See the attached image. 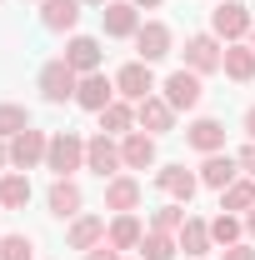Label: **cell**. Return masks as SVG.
<instances>
[{
  "mask_svg": "<svg viewBox=\"0 0 255 260\" xmlns=\"http://www.w3.org/2000/svg\"><path fill=\"white\" fill-rule=\"evenodd\" d=\"M45 170H55V180H70L75 170H85V140L75 130H55L45 150Z\"/></svg>",
  "mask_w": 255,
  "mask_h": 260,
  "instance_id": "1",
  "label": "cell"
},
{
  "mask_svg": "<svg viewBox=\"0 0 255 260\" xmlns=\"http://www.w3.org/2000/svg\"><path fill=\"white\" fill-rule=\"evenodd\" d=\"M250 10L240 5V0H220L215 10H210V35L215 40H225V45H235V40H245L250 35Z\"/></svg>",
  "mask_w": 255,
  "mask_h": 260,
  "instance_id": "2",
  "label": "cell"
},
{
  "mask_svg": "<svg viewBox=\"0 0 255 260\" xmlns=\"http://www.w3.org/2000/svg\"><path fill=\"white\" fill-rule=\"evenodd\" d=\"M160 90H165V100H170V110H195V105H200V95H205V85H200V75H195L190 65L170 70Z\"/></svg>",
  "mask_w": 255,
  "mask_h": 260,
  "instance_id": "3",
  "label": "cell"
},
{
  "mask_svg": "<svg viewBox=\"0 0 255 260\" xmlns=\"http://www.w3.org/2000/svg\"><path fill=\"white\" fill-rule=\"evenodd\" d=\"M75 90H80V75L65 65V55H60V60H50L45 70H40V95L50 100V105H65V100H75Z\"/></svg>",
  "mask_w": 255,
  "mask_h": 260,
  "instance_id": "4",
  "label": "cell"
},
{
  "mask_svg": "<svg viewBox=\"0 0 255 260\" xmlns=\"http://www.w3.org/2000/svg\"><path fill=\"white\" fill-rule=\"evenodd\" d=\"M85 170H95L100 180H115V170H125V160H120V145H115L105 130L85 140Z\"/></svg>",
  "mask_w": 255,
  "mask_h": 260,
  "instance_id": "5",
  "label": "cell"
},
{
  "mask_svg": "<svg viewBox=\"0 0 255 260\" xmlns=\"http://www.w3.org/2000/svg\"><path fill=\"white\" fill-rule=\"evenodd\" d=\"M115 90H120V100H130V105H140L145 95H155V75H150V65L145 60H130L115 70Z\"/></svg>",
  "mask_w": 255,
  "mask_h": 260,
  "instance_id": "6",
  "label": "cell"
},
{
  "mask_svg": "<svg viewBox=\"0 0 255 260\" xmlns=\"http://www.w3.org/2000/svg\"><path fill=\"white\" fill-rule=\"evenodd\" d=\"M45 150H50V135L30 125V130H20L10 140V165L15 170H35V165H45Z\"/></svg>",
  "mask_w": 255,
  "mask_h": 260,
  "instance_id": "7",
  "label": "cell"
},
{
  "mask_svg": "<svg viewBox=\"0 0 255 260\" xmlns=\"http://www.w3.org/2000/svg\"><path fill=\"white\" fill-rule=\"evenodd\" d=\"M185 65H190L195 75H210V70L225 65V45L215 35H190V40H185Z\"/></svg>",
  "mask_w": 255,
  "mask_h": 260,
  "instance_id": "8",
  "label": "cell"
},
{
  "mask_svg": "<svg viewBox=\"0 0 255 260\" xmlns=\"http://www.w3.org/2000/svg\"><path fill=\"white\" fill-rule=\"evenodd\" d=\"M135 125L145 130V135H170V130H175L170 100H165V95H145L140 105H135Z\"/></svg>",
  "mask_w": 255,
  "mask_h": 260,
  "instance_id": "9",
  "label": "cell"
},
{
  "mask_svg": "<svg viewBox=\"0 0 255 260\" xmlns=\"http://www.w3.org/2000/svg\"><path fill=\"white\" fill-rule=\"evenodd\" d=\"M155 185L170 195V200L190 205V200H195V190H200V175H190L185 165H160V170H155Z\"/></svg>",
  "mask_w": 255,
  "mask_h": 260,
  "instance_id": "10",
  "label": "cell"
},
{
  "mask_svg": "<svg viewBox=\"0 0 255 260\" xmlns=\"http://www.w3.org/2000/svg\"><path fill=\"white\" fill-rule=\"evenodd\" d=\"M135 50H140L145 65L165 60V55H170V25H165V20H145V25L135 30Z\"/></svg>",
  "mask_w": 255,
  "mask_h": 260,
  "instance_id": "11",
  "label": "cell"
},
{
  "mask_svg": "<svg viewBox=\"0 0 255 260\" xmlns=\"http://www.w3.org/2000/svg\"><path fill=\"white\" fill-rule=\"evenodd\" d=\"M120 95V90H115V80H105V75H80V90H75V105H80V110H90V115H100V110H105V105H110V100Z\"/></svg>",
  "mask_w": 255,
  "mask_h": 260,
  "instance_id": "12",
  "label": "cell"
},
{
  "mask_svg": "<svg viewBox=\"0 0 255 260\" xmlns=\"http://www.w3.org/2000/svg\"><path fill=\"white\" fill-rule=\"evenodd\" d=\"M185 140H190L200 155H215V150H225V125L215 120V115H200V120L185 125Z\"/></svg>",
  "mask_w": 255,
  "mask_h": 260,
  "instance_id": "13",
  "label": "cell"
},
{
  "mask_svg": "<svg viewBox=\"0 0 255 260\" xmlns=\"http://www.w3.org/2000/svg\"><path fill=\"white\" fill-rule=\"evenodd\" d=\"M105 35H115V40H135V30H140V15H135V5L130 0H105Z\"/></svg>",
  "mask_w": 255,
  "mask_h": 260,
  "instance_id": "14",
  "label": "cell"
},
{
  "mask_svg": "<svg viewBox=\"0 0 255 260\" xmlns=\"http://www.w3.org/2000/svg\"><path fill=\"white\" fill-rule=\"evenodd\" d=\"M65 65H70L75 75H95L100 70V40L95 35H75V40L65 45Z\"/></svg>",
  "mask_w": 255,
  "mask_h": 260,
  "instance_id": "15",
  "label": "cell"
},
{
  "mask_svg": "<svg viewBox=\"0 0 255 260\" xmlns=\"http://www.w3.org/2000/svg\"><path fill=\"white\" fill-rule=\"evenodd\" d=\"M120 160H125V170H150L155 165V135L130 130L125 140H120Z\"/></svg>",
  "mask_w": 255,
  "mask_h": 260,
  "instance_id": "16",
  "label": "cell"
},
{
  "mask_svg": "<svg viewBox=\"0 0 255 260\" xmlns=\"http://www.w3.org/2000/svg\"><path fill=\"white\" fill-rule=\"evenodd\" d=\"M235 175H240V160H235V155H225V150L205 155V165H200V185H210V190L235 185Z\"/></svg>",
  "mask_w": 255,
  "mask_h": 260,
  "instance_id": "17",
  "label": "cell"
},
{
  "mask_svg": "<svg viewBox=\"0 0 255 260\" xmlns=\"http://www.w3.org/2000/svg\"><path fill=\"white\" fill-rule=\"evenodd\" d=\"M45 205H50V215H60V220H75L80 215V205H85V195L75 180H55L50 190H45Z\"/></svg>",
  "mask_w": 255,
  "mask_h": 260,
  "instance_id": "18",
  "label": "cell"
},
{
  "mask_svg": "<svg viewBox=\"0 0 255 260\" xmlns=\"http://www.w3.org/2000/svg\"><path fill=\"white\" fill-rule=\"evenodd\" d=\"M85 0H40V25L45 30H75Z\"/></svg>",
  "mask_w": 255,
  "mask_h": 260,
  "instance_id": "19",
  "label": "cell"
},
{
  "mask_svg": "<svg viewBox=\"0 0 255 260\" xmlns=\"http://www.w3.org/2000/svg\"><path fill=\"white\" fill-rule=\"evenodd\" d=\"M140 205V180L135 175H115V180H105V210H115V215H125Z\"/></svg>",
  "mask_w": 255,
  "mask_h": 260,
  "instance_id": "20",
  "label": "cell"
},
{
  "mask_svg": "<svg viewBox=\"0 0 255 260\" xmlns=\"http://www.w3.org/2000/svg\"><path fill=\"white\" fill-rule=\"evenodd\" d=\"M175 245H180L190 260L210 255V245H215V240H210V220H195V215H190V220L180 225V235H175Z\"/></svg>",
  "mask_w": 255,
  "mask_h": 260,
  "instance_id": "21",
  "label": "cell"
},
{
  "mask_svg": "<svg viewBox=\"0 0 255 260\" xmlns=\"http://www.w3.org/2000/svg\"><path fill=\"white\" fill-rule=\"evenodd\" d=\"M105 240H110L115 250H140L145 230H140V220H135V210H125V215H115V220H110V230H105Z\"/></svg>",
  "mask_w": 255,
  "mask_h": 260,
  "instance_id": "22",
  "label": "cell"
},
{
  "mask_svg": "<svg viewBox=\"0 0 255 260\" xmlns=\"http://www.w3.org/2000/svg\"><path fill=\"white\" fill-rule=\"evenodd\" d=\"M105 240V220L100 215H75L70 220V250H95Z\"/></svg>",
  "mask_w": 255,
  "mask_h": 260,
  "instance_id": "23",
  "label": "cell"
},
{
  "mask_svg": "<svg viewBox=\"0 0 255 260\" xmlns=\"http://www.w3.org/2000/svg\"><path fill=\"white\" fill-rule=\"evenodd\" d=\"M220 70L230 75V80L250 85V80H255V50H250V45H240V40H235V45H225V65H220Z\"/></svg>",
  "mask_w": 255,
  "mask_h": 260,
  "instance_id": "24",
  "label": "cell"
},
{
  "mask_svg": "<svg viewBox=\"0 0 255 260\" xmlns=\"http://www.w3.org/2000/svg\"><path fill=\"white\" fill-rule=\"evenodd\" d=\"M130 125H135V105L130 100H110L100 110V130L105 135H130Z\"/></svg>",
  "mask_w": 255,
  "mask_h": 260,
  "instance_id": "25",
  "label": "cell"
},
{
  "mask_svg": "<svg viewBox=\"0 0 255 260\" xmlns=\"http://www.w3.org/2000/svg\"><path fill=\"white\" fill-rule=\"evenodd\" d=\"M0 205H5V210H25V205H30V175L10 170V175L0 180Z\"/></svg>",
  "mask_w": 255,
  "mask_h": 260,
  "instance_id": "26",
  "label": "cell"
},
{
  "mask_svg": "<svg viewBox=\"0 0 255 260\" xmlns=\"http://www.w3.org/2000/svg\"><path fill=\"white\" fill-rule=\"evenodd\" d=\"M175 235H165V230H145V240H140V260H175Z\"/></svg>",
  "mask_w": 255,
  "mask_h": 260,
  "instance_id": "27",
  "label": "cell"
},
{
  "mask_svg": "<svg viewBox=\"0 0 255 260\" xmlns=\"http://www.w3.org/2000/svg\"><path fill=\"white\" fill-rule=\"evenodd\" d=\"M250 205H255V180L250 175L220 190V210H230V215H235V210H250Z\"/></svg>",
  "mask_w": 255,
  "mask_h": 260,
  "instance_id": "28",
  "label": "cell"
},
{
  "mask_svg": "<svg viewBox=\"0 0 255 260\" xmlns=\"http://www.w3.org/2000/svg\"><path fill=\"white\" fill-rule=\"evenodd\" d=\"M190 215H185V205L180 200H170V205H160L155 215H150V230H165V235H180V225H185Z\"/></svg>",
  "mask_w": 255,
  "mask_h": 260,
  "instance_id": "29",
  "label": "cell"
},
{
  "mask_svg": "<svg viewBox=\"0 0 255 260\" xmlns=\"http://www.w3.org/2000/svg\"><path fill=\"white\" fill-rule=\"evenodd\" d=\"M20 130H30V110L25 105H0V140H15Z\"/></svg>",
  "mask_w": 255,
  "mask_h": 260,
  "instance_id": "30",
  "label": "cell"
},
{
  "mask_svg": "<svg viewBox=\"0 0 255 260\" xmlns=\"http://www.w3.org/2000/svg\"><path fill=\"white\" fill-rule=\"evenodd\" d=\"M240 230H245V225H240L230 210H220V215L210 220V240H215V245H240Z\"/></svg>",
  "mask_w": 255,
  "mask_h": 260,
  "instance_id": "31",
  "label": "cell"
},
{
  "mask_svg": "<svg viewBox=\"0 0 255 260\" xmlns=\"http://www.w3.org/2000/svg\"><path fill=\"white\" fill-rule=\"evenodd\" d=\"M0 260H35L30 235H0Z\"/></svg>",
  "mask_w": 255,
  "mask_h": 260,
  "instance_id": "32",
  "label": "cell"
},
{
  "mask_svg": "<svg viewBox=\"0 0 255 260\" xmlns=\"http://www.w3.org/2000/svg\"><path fill=\"white\" fill-rule=\"evenodd\" d=\"M220 260H255V245L250 240H240V245H225V255Z\"/></svg>",
  "mask_w": 255,
  "mask_h": 260,
  "instance_id": "33",
  "label": "cell"
},
{
  "mask_svg": "<svg viewBox=\"0 0 255 260\" xmlns=\"http://www.w3.org/2000/svg\"><path fill=\"white\" fill-rule=\"evenodd\" d=\"M85 260H120V250H115L110 240H100L95 250H85Z\"/></svg>",
  "mask_w": 255,
  "mask_h": 260,
  "instance_id": "34",
  "label": "cell"
},
{
  "mask_svg": "<svg viewBox=\"0 0 255 260\" xmlns=\"http://www.w3.org/2000/svg\"><path fill=\"white\" fill-rule=\"evenodd\" d=\"M235 160H240V170H245V175L255 180V140L245 145V150H240V155H235Z\"/></svg>",
  "mask_w": 255,
  "mask_h": 260,
  "instance_id": "35",
  "label": "cell"
},
{
  "mask_svg": "<svg viewBox=\"0 0 255 260\" xmlns=\"http://www.w3.org/2000/svg\"><path fill=\"white\" fill-rule=\"evenodd\" d=\"M245 135H250V140H255V105H250V110H245Z\"/></svg>",
  "mask_w": 255,
  "mask_h": 260,
  "instance_id": "36",
  "label": "cell"
},
{
  "mask_svg": "<svg viewBox=\"0 0 255 260\" xmlns=\"http://www.w3.org/2000/svg\"><path fill=\"white\" fill-rule=\"evenodd\" d=\"M245 230H250V240H255V205L245 210Z\"/></svg>",
  "mask_w": 255,
  "mask_h": 260,
  "instance_id": "37",
  "label": "cell"
},
{
  "mask_svg": "<svg viewBox=\"0 0 255 260\" xmlns=\"http://www.w3.org/2000/svg\"><path fill=\"white\" fill-rule=\"evenodd\" d=\"M130 5H135V10H155L160 0H130Z\"/></svg>",
  "mask_w": 255,
  "mask_h": 260,
  "instance_id": "38",
  "label": "cell"
},
{
  "mask_svg": "<svg viewBox=\"0 0 255 260\" xmlns=\"http://www.w3.org/2000/svg\"><path fill=\"white\" fill-rule=\"evenodd\" d=\"M5 165H10V145L0 140V170H5Z\"/></svg>",
  "mask_w": 255,
  "mask_h": 260,
  "instance_id": "39",
  "label": "cell"
},
{
  "mask_svg": "<svg viewBox=\"0 0 255 260\" xmlns=\"http://www.w3.org/2000/svg\"><path fill=\"white\" fill-rule=\"evenodd\" d=\"M250 50H255V25H250Z\"/></svg>",
  "mask_w": 255,
  "mask_h": 260,
  "instance_id": "40",
  "label": "cell"
},
{
  "mask_svg": "<svg viewBox=\"0 0 255 260\" xmlns=\"http://www.w3.org/2000/svg\"><path fill=\"white\" fill-rule=\"evenodd\" d=\"M85 5H105V0H85Z\"/></svg>",
  "mask_w": 255,
  "mask_h": 260,
  "instance_id": "41",
  "label": "cell"
}]
</instances>
